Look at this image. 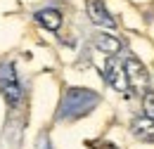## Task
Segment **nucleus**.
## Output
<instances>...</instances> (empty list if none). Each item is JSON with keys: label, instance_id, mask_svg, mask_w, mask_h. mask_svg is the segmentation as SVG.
Here are the masks:
<instances>
[{"label": "nucleus", "instance_id": "f257e3e1", "mask_svg": "<svg viewBox=\"0 0 154 149\" xmlns=\"http://www.w3.org/2000/svg\"><path fill=\"white\" fill-rule=\"evenodd\" d=\"M100 104V95L88 88H69L57 109V121H78Z\"/></svg>", "mask_w": 154, "mask_h": 149}, {"label": "nucleus", "instance_id": "f03ea898", "mask_svg": "<svg viewBox=\"0 0 154 149\" xmlns=\"http://www.w3.org/2000/svg\"><path fill=\"white\" fill-rule=\"evenodd\" d=\"M0 93L5 97V102L10 107H17L21 99V85L19 78L14 74V64L12 62H2L0 64Z\"/></svg>", "mask_w": 154, "mask_h": 149}, {"label": "nucleus", "instance_id": "7ed1b4c3", "mask_svg": "<svg viewBox=\"0 0 154 149\" xmlns=\"http://www.w3.org/2000/svg\"><path fill=\"white\" fill-rule=\"evenodd\" d=\"M123 69H126V76H128V83H131V90L140 93L145 97L147 88H149V74L145 69V64L140 59H135L133 55H128L123 59Z\"/></svg>", "mask_w": 154, "mask_h": 149}, {"label": "nucleus", "instance_id": "20e7f679", "mask_svg": "<svg viewBox=\"0 0 154 149\" xmlns=\"http://www.w3.org/2000/svg\"><path fill=\"white\" fill-rule=\"evenodd\" d=\"M104 81L119 90V93H123L126 97L131 95V83H128V76H126V69L121 66V64H116L114 59L109 57V62H107V66H104Z\"/></svg>", "mask_w": 154, "mask_h": 149}, {"label": "nucleus", "instance_id": "39448f33", "mask_svg": "<svg viewBox=\"0 0 154 149\" xmlns=\"http://www.w3.org/2000/svg\"><path fill=\"white\" fill-rule=\"evenodd\" d=\"M85 12L95 26H102V29H114L116 26L114 17L109 14V10L102 0H85Z\"/></svg>", "mask_w": 154, "mask_h": 149}, {"label": "nucleus", "instance_id": "423d86ee", "mask_svg": "<svg viewBox=\"0 0 154 149\" xmlns=\"http://www.w3.org/2000/svg\"><path fill=\"white\" fill-rule=\"evenodd\" d=\"M131 132L140 142H154V118L147 114H137L131 121Z\"/></svg>", "mask_w": 154, "mask_h": 149}, {"label": "nucleus", "instance_id": "0eeeda50", "mask_svg": "<svg viewBox=\"0 0 154 149\" xmlns=\"http://www.w3.org/2000/svg\"><path fill=\"white\" fill-rule=\"evenodd\" d=\"M33 19L38 21L43 29H48V31H57L59 26H62V12L55 10V7H45V10H38Z\"/></svg>", "mask_w": 154, "mask_h": 149}, {"label": "nucleus", "instance_id": "6e6552de", "mask_svg": "<svg viewBox=\"0 0 154 149\" xmlns=\"http://www.w3.org/2000/svg\"><path fill=\"white\" fill-rule=\"evenodd\" d=\"M95 47L100 52H104V55L114 57V55L121 52V40L116 36H112V33H97L95 36Z\"/></svg>", "mask_w": 154, "mask_h": 149}, {"label": "nucleus", "instance_id": "1a4fd4ad", "mask_svg": "<svg viewBox=\"0 0 154 149\" xmlns=\"http://www.w3.org/2000/svg\"><path fill=\"white\" fill-rule=\"evenodd\" d=\"M145 114L154 118V93H145Z\"/></svg>", "mask_w": 154, "mask_h": 149}, {"label": "nucleus", "instance_id": "9d476101", "mask_svg": "<svg viewBox=\"0 0 154 149\" xmlns=\"http://www.w3.org/2000/svg\"><path fill=\"white\" fill-rule=\"evenodd\" d=\"M100 149H116V147H112V144H100Z\"/></svg>", "mask_w": 154, "mask_h": 149}]
</instances>
